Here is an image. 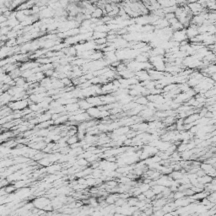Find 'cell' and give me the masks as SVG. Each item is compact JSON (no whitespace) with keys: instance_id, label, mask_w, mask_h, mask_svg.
Listing matches in <instances>:
<instances>
[{"instance_id":"cell-1","label":"cell","mask_w":216,"mask_h":216,"mask_svg":"<svg viewBox=\"0 0 216 216\" xmlns=\"http://www.w3.org/2000/svg\"><path fill=\"white\" fill-rule=\"evenodd\" d=\"M8 106L13 111H22L29 106V99L13 101L8 104Z\"/></svg>"},{"instance_id":"cell-2","label":"cell","mask_w":216,"mask_h":216,"mask_svg":"<svg viewBox=\"0 0 216 216\" xmlns=\"http://www.w3.org/2000/svg\"><path fill=\"white\" fill-rule=\"evenodd\" d=\"M170 40L174 41H176V42H181L182 41L185 40H188L187 37V34H186V29L183 28L182 30H176L174 31L173 34H172V38Z\"/></svg>"},{"instance_id":"cell-3","label":"cell","mask_w":216,"mask_h":216,"mask_svg":"<svg viewBox=\"0 0 216 216\" xmlns=\"http://www.w3.org/2000/svg\"><path fill=\"white\" fill-rule=\"evenodd\" d=\"M32 204H33L35 208L38 209H43L47 205L51 204V201L49 198H46V197H40V198H35Z\"/></svg>"},{"instance_id":"cell-4","label":"cell","mask_w":216,"mask_h":216,"mask_svg":"<svg viewBox=\"0 0 216 216\" xmlns=\"http://www.w3.org/2000/svg\"><path fill=\"white\" fill-rule=\"evenodd\" d=\"M187 6L190 9L191 12L193 13V15H196L200 14L202 11H204L206 9V8H204L198 2H194V3H188Z\"/></svg>"},{"instance_id":"cell-5","label":"cell","mask_w":216,"mask_h":216,"mask_svg":"<svg viewBox=\"0 0 216 216\" xmlns=\"http://www.w3.org/2000/svg\"><path fill=\"white\" fill-rule=\"evenodd\" d=\"M186 29V34H187V39L189 40L191 38H193L196 36L198 35V26H195L193 24H190L189 26H187Z\"/></svg>"},{"instance_id":"cell-6","label":"cell","mask_w":216,"mask_h":216,"mask_svg":"<svg viewBox=\"0 0 216 216\" xmlns=\"http://www.w3.org/2000/svg\"><path fill=\"white\" fill-rule=\"evenodd\" d=\"M135 74V77L139 80V82H142V81L147 80H150V74L148 73V71L145 69L139 70L134 73Z\"/></svg>"},{"instance_id":"cell-7","label":"cell","mask_w":216,"mask_h":216,"mask_svg":"<svg viewBox=\"0 0 216 216\" xmlns=\"http://www.w3.org/2000/svg\"><path fill=\"white\" fill-rule=\"evenodd\" d=\"M100 109L98 106H91L90 107L89 109L85 111L90 117L91 118H98V116H99L100 113Z\"/></svg>"},{"instance_id":"cell-8","label":"cell","mask_w":216,"mask_h":216,"mask_svg":"<svg viewBox=\"0 0 216 216\" xmlns=\"http://www.w3.org/2000/svg\"><path fill=\"white\" fill-rule=\"evenodd\" d=\"M200 118V116H199V114L197 112H195V113L193 114H191V115H189V116H187V117H185L184 118V124H186V123H193V122H195L197 121L198 119H199Z\"/></svg>"},{"instance_id":"cell-9","label":"cell","mask_w":216,"mask_h":216,"mask_svg":"<svg viewBox=\"0 0 216 216\" xmlns=\"http://www.w3.org/2000/svg\"><path fill=\"white\" fill-rule=\"evenodd\" d=\"M117 73H118L122 78H123V79H130V78L135 76L134 72H133V71H131L130 69H128V68H127L126 69L121 71V72H118Z\"/></svg>"},{"instance_id":"cell-10","label":"cell","mask_w":216,"mask_h":216,"mask_svg":"<svg viewBox=\"0 0 216 216\" xmlns=\"http://www.w3.org/2000/svg\"><path fill=\"white\" fill-rule=\"evenodd\" d=\"M65 106V111H66L68 113H71V112H73L75 111H77L80 109V106L78 102H73L71 103V104H68Z\"/></svg>"},{"instance_id":"cell-11","label":"cell","mask_w":216,"mask_h":216,"mask_svg":"<svg viewBox=\"0 0 216 216\" xmlns=\"http://www.w3.org/2000/svg\"><path fill=\"white\" fill-rule=\"evenodd\" d=\"M133 101L136 102L139 105H143V106H146V104L148 103V99L146 96L144 95H139L137 97H133Z\"/></svg>"},{"instance_id":"cell-12","label":"cell","mask_w":216,"mask_h":216,"mask_svg":"<svg viewBox=\"0 0 216 216\" xmlns=\"http://www.w3.org/2000/svg\"><path fill=\"white\" fill-rule=\"evenodd\" d=\"M78 104L80 106V108L82 110L86 111L87 109H89L90 107H91L92 105L86 101V99H80V101H78Z\"/></svg>"},{"instance_id":"cell-13","label":"cell","mask_w":216,"mask_h":216,"mask_svg":"<svg viewBox=\"0 0 216 216\" xmlns=\"http://www.w3.org/2000/svg\"><path fill=\"white\" fill-rule=\"evenodd\" d=\"M103 16H104V14H103L102 9H101L99 7L95 8V9H94V11L92 12L91 14V18L101 19L102 18Z\"/></svg>"},{"instance_id":"cell-14","label":"cell","mask_w":216,"mask_h":216,"mask_svg":"<svg viewBox=\"0 0 216 216\" xmlns=\"http://www.w3.org/2000/svg\"><path fill=\"white\" fill-rule=\"evenodd\" d=\"M62 168L61 165L55 164V165H48V167L46 168V172H49V173H55L56 172H58Z\"/></svg>"},{"instance_id":"cell-15","label":"cell","mask_w":216,"mask_h":216,"mask_svg":"<svg viewBox=\"0 0 216 216\" xmlns=\"http://www.w3.org/2000/svg\"><path fill=\"white\" fill-rule=\"evenodd\" d=\"M80 140H79V139H78L77 135H73V136H69V138H68V139H67V143L69 144V145H71V144H73V143H77V142H79Z\"/></svg>"},{"instance_id":"cell-16","label":"cell","mask_w":216,"mask_h":216,"mask_svg":"<svg viewBox=\"0 0 216 216\" xmlns=\"http://www.w3.org/2000/svg\"><path fill=\"white\" fill-rule=\"evenodd\" d=\"M143 193L144 194V196L146 197V198H149V199H153V198H154V196H155V194H154V193L153 192V190L150 189V188L149 190L145 191Z\"/></svg>"},{"instance_id":"cell-17","label":"cell","mask_w":216,"mask_h":216,"mask_svg":"<svg viewBox=\"0 0 216 216\" xmlns=\"http://www.w3.org/2000/svg\"><path fill=\"white\" fill-rule=\"evenodd\" d=\"M76 164L80 166H86L89 164V162L84 158H79V160L76 161Z\"/></svg>"},{"instance_id":"cell-18","label":"cell","mask_w":216,"mask_h":216,"mask_svg":"<svg viewBox=\"0 0 216 216\" xmlns=\"http://www.w3.org/2000/svg\"><path fill=\"white\" fill-rule=\"evenodd\" d=\"M150 184H148V183H142L141 185H139V190H140V192L143 193H144L145 191H147V190H149L150 188Z\"/></svg>"},{"instance_id":"cell-19","label":"cell","mask_w":216,"mask_h":216,"mask_svg":"<svg viewBox=\"0 0 216 216\" xmlns=\"http://www.w3.org/2000/svg\"><path fill=\"white\" fill-rule=\"evenodd\" d=\"M207 198H208V199H209V201L211 202V203H213V204H215V203H216V193L215 192H212V193H210L208 195Z\"/></svg>"},{"instance_id":"cell-20","label":"cell","mask_w":216,"mask_h":216,"mask_svg":"<svg viewBox=\"0 0 216 216\" xmlns=\"http://www.w3.org/2000/svg\"><path fill=\"white\" fill-rule=\"evenodd\" d=\"M95 42L96 45H103V44H106V42H107V40H106V37H105V38H100V39H95Z\"/></svg>"},{"instance_id":"cell-21","label":"cell","mask_w":216,"mask_h":216,"mask_svg":"<svg viewBox=\"0 0 216 216\" xmlns=\"http://www.w3.org/2000/svg\"><path fill=\"white\" fill-rule=\"evenodd\" d=\"M7 17H5L4 15H0V24L5 22L7 20Z\"/></svg>"},{"instance_id":"cell-22","label":"cell","mask_w":216,"mask_h":216,"mask_svg":"<svg viewBox=\"0 0 216 216\" xmlns=\"http://www.w3.org/2000/svg\"><path fill=\"white\" fill-rule=\"evenodd\" d=\"M108 3H116V4H118L119 2H118V0H106Z\"/></svg>"},{"instance_id":"cell-23","label":"cell","mask_w":216,"mask_h":216,"mask_svg":"<svg viewBox=\"0 0 216 216\" xmlns=\"http://www.w3.org/2000/svg\"><path fill=\"white\" fill-rule=\"evenodd\" d=\"M124 0H118V2H123Z\"/></svg>"}]
</instances>
